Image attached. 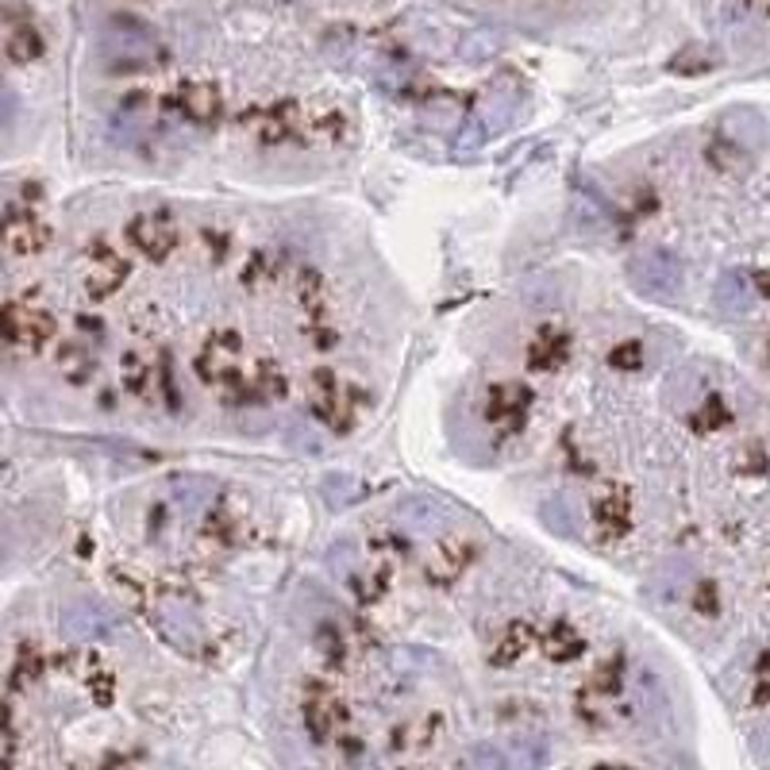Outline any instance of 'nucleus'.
Segmentation results:
<instances>
[{
	"instance_id": "nucleus-22",
	"label": "nucleus",
	"mask_w": 770,
	"mask_h": 770,
	"mask_svg": "<svg viewBox=\"0 0 770 770\" xmlns=\"http://www.w3.org/2000/svg\"><path fill=\"white\" fill-rule=\"evenodd\" d=\"M8 678H12V690L36 685L39 678H43V655L36 651V643H23V648L16 651V663H12V671H8Z\"/></svg>"
},
{
	"instance_id": "nucleus-11",
	"label": "nucleus",
	"mask_w": 770,
	"mask_h": 770,
	"mask_svg": "<svg viewBox=\"0 0 770 770\" xmlns=\"http://www.w3.org/2000/svg\"><path fill=\"white\" fill-rule=\"evenodd\" d=\"M529 405H532V393L529 385L521 382H497L485 397V421L497 424L501 432H521L524 421H529Z\"/></svg>"
},
{
	"instance_id": "nucleus-5",
	"label": "nucleus",
	"mask_w": 770,
	"mask_h": 770,
	"mask_svg": "<svg viewBox=\"0 0 770 770\" xmlns=\"http://www.w3.org/2000/svg\"><path fill=\"white\" fill-rule=\"evenodd\" d=\"M124 282H128V258L108 239H89L86 250H81V286H86L89 297H112Z\"/></svg>"
},
{
	"instance_id": "nucleus-20",
	"label": "nucleus",
	"mask_w": 770,
	"mask_h": 770,
	"mask_svg": "<svg viewBox=\"0 0 770 770\" xmlns=\"http://www.w3.org/2000/svg\"><path fill=\"white\" fill-rule=\"evenodd\" d=\"M58 366H62V374H66V378H70L73 385L89 382V378L97 374L93 351H89L81 339H70V343H62V347H58Z\"/></svg>"
},
{
	"instance_id": "nucleus-17",
	"label": "nucleus",
	"mask_w": 770,
	"mask_h": 770,
	"mask_svg": "<svg viewBox=\"0 0 770 770\" xmlns=\"http://www.w3.org/2000/svg\"><path fill=\"white\" fill-rule=\"evenodd\" d=\"M751 305H756V289H751L748 274H736V270L721 274V282H717V308L736 316V313H748Z\"/></svg>"
},
{
	"instance_id": "nucleus-3",
	"label": "nucleus",
	"mask_w": 770,
	"mask_h": 770,
	"mask_svg": "<svg viewBox=\"0 0 770 770\" xmlns=\"http://www.w3.org/2000/svg\"><path fill=\"white\" fill-rule=\"evenodd\" d=\"M628 278L651 300H678L685 286V266L671 247H648L628 258Z\"/></svg>"
},
{
	"instance_id": "nucleus-15",
	"label": "nucleus",
	"mask_w": 770,
	"mask_h": 770,
	"mask_svg": "<svg viewBox=\"0 0 770 770\" xmlns=\"http://www.w3.org/2000/svg\"><path fill=\"white\" fill-rule=\"evenodd\" d=\"M336 701L328 698V693H308L305 701V728L308 736H313V743H328L332 732H336L339 724V713H336Z\"/></svg>"
},
{
	"instance_id": "nucleus-16",
	"label": "nucleus",
	"mask_w": 770,
	"mask_h": 770,
	"mask_svg": "<svg viewBox=\"0 0 770 770\" xmlns=\"http://www.w3.org/2000/svg\"><path fill=\"white\" fill-rule=\"evenodd\" d=\"M443 721L440 717H413V721L397 724L393 728V748L397 751H421V748H432L435 736H440Z\"/></svg>"
},
{
	"instance_id": "nucleus-8",
	"label": "nucleus",
	"mask_w": 770,
	"mask_h": 770,
	"mask_svg": "<svg viewBox=\"0 0 770 770\" xmlns=\"http://www.w3.org/2000/svg\"><path fill=\"white\" fill-rule=\"evenodd\" d=\"M4 247L12 258H36L50 247V228L47 220L31 205H8L4 216Z\"/></svg>"
},
{
	"instance_id": "nucleus-25",
	"label": "nucleus",
	"mask_w": 770,
	"mask_h": 770,
	"mask_svg": "<svg viewBox=\"0 0 770 770\" xmlns=\"http://www.w3.org/2000/svg\"><path fill=\"white\" fill-rule=\"evenodd\" d=\"M721 424H728V408L717 397H709V405L701 408L698 416H693V428H698V432H713V428H721Z\"/></svg>"
},
{
	"instance_id": "nucleus-7",
	"label": "nucleus",
	"mask_w": 770,
	"mask_h": 770,
	"mask_svg": "<svg viewBox=\"0 0 770 770\" xmlns=\"http://www.w3.org/2000/svg\"><path fill=\"white\" fill-rule=\"evenodd\" d=\"M128 243L139 250L150 263H166V258L178 250V224L166 208H155V213H139L128 220Z\"/></svg>"
},
{
	"instance_id": "nucleus-10",
	"label": "nucleus",
	"mask_w": 770,
	"mask_h": 770,
	"mask_svg": "<svg viewBox=\"0 0 770 770\" xmlns=\"http://www.w3.org/2000/svg\"><path fill=\"white\" fill-rule=\"evenodd\" d=\"M4 55L12 66H31L43 55V31L36 28L31 12H23L16 0H8L4 8Z\"/></svg>"
},
{
	"instance_id": "nucleus-9",
	"label": "nucleus",
	"mask_w": 770,
	"mask_h": 770,
	"mask_svg": "<svg viewBox=\"0 0 770 770\" xmlns=\"http://www.w3.org/2000/svg\"><path fill=\"white\" fill-rule=\"evenodd\" d=\"M355 405H358V401H351V389L336 378V374L316 371V378H313V413L320 416L328 428L347 432L351 424H355Z\"/></svg>"
},
{
	"instance_id": "nucleus-18",
	"label": "nucleus",
	"mask_w": 770,
	"mask_h": 770,
	"mask_svg": "<svg viewBox=\"0 0 770 770\" xmlns=\"http://www.w3.org/2000/svg\"><path fill=\"white\" fill-rule=\"evenodd\" d=\"M566 351H571V343H566L563 332H540L529 347V366L532 371L547 374V371H555V366L566 363Z\"/></svg>"
},
{
	"instance_id": "nucleus-13",
	"label": "nucleus",
	"mask_w": 770,
	"mask_h": 770,
	"mask_svg": "<svg viewBox=\"0 0 770 770\" xmlns=\"http://www.w3.org/2000/svg\"><path fill=\"white\" fill-rule=\"evenodd\" d=\"M593 521H598L601 532L624 535L628 524H632V497H628V490L609 485V490L593 493Z\"/></svg>"
},
{
	"instance_id": "nucleus-6",
	"label": "nucleus",
	"mask_w": 770,
	"mask_h": 770,
	"mask_svg": "<svg viewBox=\"0 0 770 770\" xmlns=\"http://www.w3.org/2000/svg\"><path fill=\"white\" fill-rule=\"evenodd\" d=\"M55 332L58 324L43 305H20V300H8L4 305V339L12 351L39 355L55 339Z\"/></svg>"
},
{
	"instance_id": "nucleus-19",
	"label": "nucleus",
	"mask_w": 770,
	"mask_h": 770,
	"mask_svg": "<svg viewBox=\"0 0 770 770\" xmlns=\"http://www.w3.org/2000/svg\"><path fill=\"white\" fill-rule=\"evenodd\" d=\"M471 551L474 547H466V543H458V540L443 543V547L435 551L432 566H428V578H432V582H440V585L455 582V578L466 571V563H471Z\"/></svg>"
},
{
	"instance_id": "nucleus-12",
	"label": "nucleus",
	"mask_w": 770,
	"mask_h": 770,
	"mask_svg": "<svg viewBox=\"0 0 770 770\" xmlns=\"http://www.w3.org/2000/svg\"><path fill=\"white\" fill-rule=\"evenodd\" d=\"M174 105H178V112L186 116L189 124H197V128L220 124V112H224L220 89H216L213 81H186V86L174 93Z\"/></svg>"
},
{
	"instance_id": "nucleus-27",
	"label": "nucleus",
	"mask_w": 770,
	"mask_h": 770,
	"mask_svg": "<svg viewBox=\"0 0 770 770\" xmlns=\"http://www.w3.org/2000/svg\"><path fill=\"white\" fill-rule=\"evenodd\" d=\"M756 701H759V705H767V701H770V659H763V671H759Z\"/></svg>"
},
{
	"instance_id": "nucleus-21",
	"label": "nucleus",
	"mask_w": 770,
	"mask_h": 770,
	"mask_svg": "<svg viewBox=\"0 0 770 770\" xmlns=\"http://www.w3.org/2000/svg\"><path fill=\"white\" fill-rule=\"evenodd\" d=\"M543 648H547V655L555 659V663H571V659H578L585 651V640L578 635V628L571 621H555L547 628Z\"/></svg>"
},
{
	"instance_id": "nucleus-23",
	"label": "nucleus",
	"mask_w": 770,
	"mask_h": 770,
	"mask_svg": "<svg viewBox=\"0 0 770 770\" xmlns=\"http://www.w3.org/2000/svg\"><path fill=\"white\" fill-rule=\"evenodd\" d=\"M529 648H532V632L524 624H513L505 635H501L497 651H493V663H516Z\"/></svg>"
},
{
	"instance_id": "nucleus-2",
	"label": "nucleus",
	"mask_w": 770,
	"mask_h": 770,
	"mask_svg": "<svg viewBox=\"0 0 770 770\" xmlns=\"http://www.w3.org/2000/svg\"><path fill=\"white\" fill-rule=\"evenodd\" d=\"M158 36L147 20L131 12H116L100 28V58L108 70H147L158 62Z\"/></svg>"
},
{
	"instance_id": "nucleus-14",
	"label": "nucleus",
	"mask_w": 770,
	"mask_h": 770,
	"mask_svg": "<svg viewBox=\"0 0 770 770\" xmlns=\"http://www.w3.org/2000/svg\"><path fill=\"white\" fill-rule=\"evenodd\" d=\"M108 616H105V609L100 605H89V601H81V605H70L66 609V616H62V628H66V635L70 640H78V643H97L100 635L108 632Z\"/></svg>"
},
{
	"instance_id": "nucleus-26",
	"label": "nucleus",
	"mask_w": 770,
	"mask_h": 770,
	"mask_svg": "<svg viewBox=\"0 0 770 770\" xmlns=\"http://www.w3.org/2000/svg\"><path fill=\"white\" fill-rule=\"evenodd\" d=\"M320 651L328 655V663H339L343 659V635L336 628H320Z\"/></svg>"
},
{
	"instance_id": "nucleus-1",
	"label": "nucleus",
	"mask_w": 770,
	"mask_h": 770,
	"mask_svg": "<svg viewBox=\"0 0 770 770\" xmlns=\"http://www.w3.org/2000/svg\"><path fill=\"white\" fill-rule=\"evenodd\" d=\"M197 374L205 385L224 393L228 405H258L255 374L243 371V336L239 332H213L197 355Z\"/></svg>"
},
{
	"instance_id": "nucleus-24",
	"label": "nucleus",
	"mask_w": 770,
	"mask_h": 770,
	"mask_svg": "<svg viewBox=\"0 0 770 770\" xmlns=\"http://www.w3.org/2000/svg\"><path fill=\"white\" fill-rule=\"evenodd\" d=\"M643 355H648V351H643L640 339H624L609 351V366H613V371H624V374H635V371H643Z\"/></svg>"
},
{
	"instance_id": "nucleus-4",
	"label": "nucleus",
	"mask_w": 770,
	"mask_h": 770,
	"mask_svg": "<svg viewBox=\"0 0 770 770\" xmlns=\"http://www.w3.org/2000/svg\"><path fill=\"white\" fill-rule=\"evenodd\" d=\"M120 378H124V389L131 393V397L139 401H158L166 397V405L178 408V389H174V371H170V358H147L139 355V351H131V355H124L120 363Z\"/></svg>"
}]
</instances>
